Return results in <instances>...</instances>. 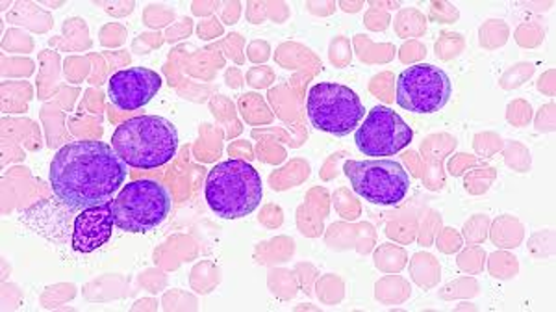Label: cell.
<instances>
[{
	"instance_id": "1",
	"label": "cell",
	"mask_w": 556,
	"mask_h": 312,
	"mask_svg": "<svg viewBox=\"0 0 556 312\" xmlns=\"http://www.w3.org/2000/svg\"><path fill=\"white\" fill-rule=\"evenodd\" d=\"M127 177V164L104 141H71L51 162L54 196L78 212L112 201Z\"/></svg>"
},
{
	"instance_id": "2",
	"label": "cell",
	"mask_w": 556,
	"mask_h": 312,
	"mask_svg": "<svg viewBox=\"0 0 556 312\" xmlns=\"http://www.w3.org/2000/svg\"><path fill=\"white\" fill-rule=\"evenodd\" d=\"M112 147L128 167L156 170L177 154V127L160 115H136L115 128Z\"/></svg>"
},
{
	"instance_id": "3",
	"label": "cell",
	"mask_w": 556,
	"mask_h": 312,
	"mask_svg": "<svg viewBox=\"0 0 556 312\" xmlns=\"http://www.w3.org/2000/svg\"><path fill=\"white\" fill-rule=\"evenodd\" d=\"M204 196L217 216L240 220L258 209L264 185L258 172L245 160H225L208 173Z\"/></svg>"
},
{
	"instance_id": "4",
	"label": "cell",
	"mask_w": 556,
	"mask_h": 312,
	"mask_svg": "<svg viewBox=\"0 0 556 312\" xmlns=\"http://www.w3.org/2000/svg\"><path fill=\"white\" fill-rule=\"evenodd\" d=\"M172 212V194L159 180L139 178L121 188L112 199L115 227L123 233L143 235L156 229Z\"/></svg>"
},
{
	"instance_id": "5",
	"label": "cell",
	"mask_w": 556,
	"mask_h": 312,
	"mask_svg": "<svg viewBox=\"0 0 556 312\" xmlns=\"http://www.w3.org/2000/svg\"><path fill=\"white\" fill-rule=\"evenodd\" d=\"M312 125L323 133L348 136L361 125L366 109L361 97L343 84L319 83L312 86L306 99Z\"/></svg>"
},
{
	"instance_id": "6",
	"label": "cell",
	"mask_w": 556,
	"mask_h": 312,
	"mask_svg": "<svg viewBox=\"0 0 556 312\" xmlns=\"http://www.w3.org/2000/svg\"><path fill=\"white\" fill-rule=\"evenodd\" d=\"M343 172L353 190L374 204H397L410 190L408 172L397 160H348Z\"/></svg>"
},
{
	"instance_id": "7",
	"label": "cell",
	"mask_w": 556,
	"mask_h": 312,
	"mask_svg": "<svg viewBox=\"0 0 556 312\" xmlns=\"http://www.w3.org/2000/svg\"><path fill=\"white\" fill-rule=\"evenodd\" d=\"M451 80L437 65H412L397 78V104L412 114H437L450 101Z\"/></svg>"
},
{
	"instance_id": "8",
	"label": "cell",
	"mask_w": 556,
	"mask_h": 312,
	"mask_svg": "<svg viewBox=\"0 0 556 312\" xmlns=\"http://www.w3.org/2000/svg\"><path fill=\"white\" fill-rule=\"evenodd\" d=\"M414 130L408 127L395 110L375 107L361 127L356 128L354 141L366 157H393L410 146Z\"/></svg>"
},
{
	"instance_id": "9",
	"label": "cell",
	"mask_w": 556,
	"mask_h": 312,
	"mask_svg": "<svg viewBox=\"0 0 556 312\" xmlns=\"http://www.w3.org/2000/svg\"><path fill=\"white\" fill-rule=\"evenodd\" d=\"M162 77L147 67L117 71L108 80V97L121 112L143 109L162 88Z\"/></svg>"
},
{
	"instance_id": "10",
	"label": "cell",
	"mask_w": 556,
	"mask_h": 312,
	"mask_svg": "<svg viewBox=\"0 0 556 312\" xmlns=\"http://www.w3.org/2000/svg\"><path fill=\"white\" fill-rule=\"evenodd\" d=\"M115 222L112 214V201L89 207L78 212L73 222L71 248L78 253H91L102 248L112 238Z\"/></svg>"
}]
</instances>
